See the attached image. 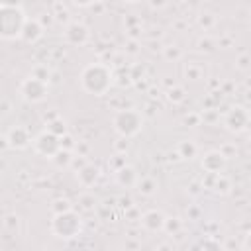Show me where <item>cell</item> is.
<instances>
[{
    "mask_svg": "<svg viewBox=\"0 0 251 251\" xmlns=\"http://www.w3.org/2000/svg\"><path fill=\"white\" fill-rule=\"evenodd\" d=\"M112 84L110 73L108 69H104L102 65H90L84 73H82V86L92 92V94H102L108 90V86Z\"/></svg>",
    "mask_w": 251,
    "mask_h": 251,
    "instance_id": "6da1fadb",
    "label": "cell"
},
{
    "mask_svg": "<svg viewBox=\"0 0 251 251\" xmlns=\"http://www.w3.org/2000/svg\"><path fill=\"white\" fill-rule=\"evenodd\" d=\"M227 126H229L231 129H235V131L243 129V127L247 126V114H245L241 108H233V110L229 112V116H227Z\"/></svg>",
    "mask_w": 251,
    "mask_h": 251,
    "instance_id": "5b68a950",
    "label": "cell"
},
{
    "mask_svg": "<svg viewBox=\"0 0 251 251\" xmlns=\"http://www.w3.org/2000/svg\"><path fill=\"white\" fill-rule=\"evenodd\" d=\"M92 0H75V4H78V6H86V4H90Z\"/></svg>",
    "mask_w": 251,
    "mask_h": 251,
    "instance_id": "9c48e42d",
    "label": "cell"
},
{
    "mask_svg": "<svg viewBox=\"0 0 251 251\" xmlns=\"http://www.w3.org/2000/svg\"><path fill=\"white\" fill-rule=\"evenodd\" d=\"M22 92H24V96H25L27 100H41L43 94H45V84H43L41 78L31 76V78H27V80L24 82Z\"/></svg>",
    "mask_w": 251,
    "mask_h": 251,
    "instance_id": "277c9868",
    "label": "cell"
},
{
    "mask_svg": "<svg viewBox=\"0 0 251 251\" xmlns=\"http://www.w3.org/2000/svg\"><path fill=\"white\" fill-rule=\"evenodd\" d=\"M114 124H116V129H118L120 133H124V135H133V133H137L139 127H141L139 116H137L135 112H129V110L120 112Z\"/></svg>",
    "mask_w": 251,
    "mask_h": 251,
    "instance_id": "3957f363",
    "label": "cell"
},
{
    "mask_svg": "<svg viewBox=\"0 0 251 251\" xmlns=\"http://www.w3.org/2000/svg\"><path fill=\"white\" fill-rule=\"evenodd\" d=\"M24 14L16 8H0V35L2 37H16L22 33L24 27Z\"/></svg>",
    "mask_w": 251,
    "mask_h": 251,
    "instance_id": "7a4b0ae2",
    "label": "cell"
},
{
    "mask_svg": "<svg viewBox=\"0 0 251 251\" xmlns=\"http://www.w3.org/2000/svg\"><path fill=\"white\" fill-rule=\"evenodd\" d=\"M86 37H88L86 27H82V25H78V24L69 25V29H67V39H69L71 43H82Z\"/></svg>",
    "mask_w": 251,
    "mask_h": 251,
    "instance_id": "8992f818",
    "label": "cell"
},
{
    "mask_svg": "<svg viewBox=\"0 0 251 251\" xmlns=\"http://www.w3.org/2000/svg\"><path fill=\"white\" fill-rule=\"evenodd\" d=\"M35 145H37V151H41L43 155H47V147H51V151L55 153V149L59 147V141H57V137H53V135H41L37 141H35Z\"/></svg>",
    "mask_w": 251,
    "mask_h": 251,
    "instance_id": "52a82bcc",
    "label": "cell"
},
{
    "mask_svg": "<svg viewBox=\"0 0 251 251\" xmlns=\"http://www.w3.org/2000/svg\"><path fill=\"white\" fill-rule=\"evenodd\" d=\"M27 141H29V139H27L25 129H22V127L12 129V133H10V143H12V145H16V147H25Z\"/></svg>",
    "mask_w": 251,
    "mask_h": 251,
    "instance_id": "ba28073f",
    "label": "cell"
}]
</instances>
